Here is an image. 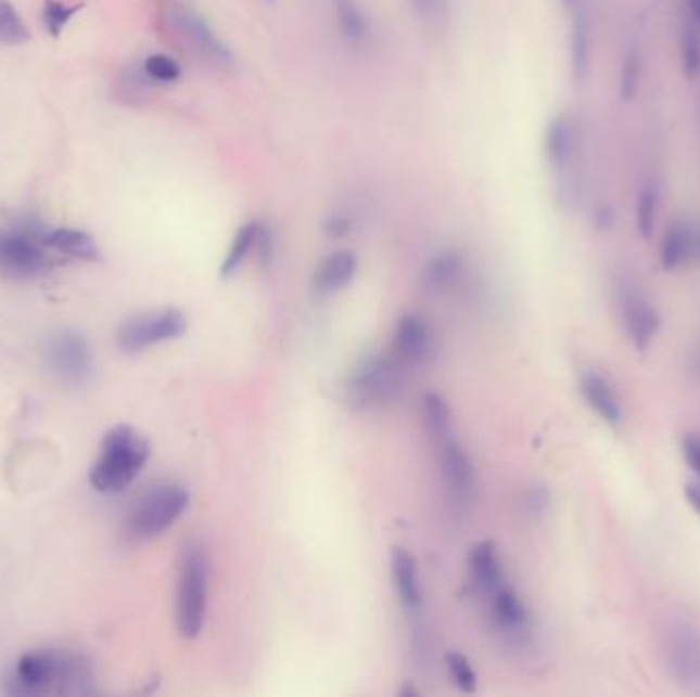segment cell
<instances>
[{"label": "cell", "instance_id": "4", "mask_svg": "<svg viewBox=\"0 0 700 697\" xmlns=\"http://www.w3.org/2000/svg\"><path fill=\"white\" fill-rule=\"evenodd\" d=\"M189 507V493L175 483L154 485L129 509L126 519L127 537L150 540L161 537Z\"/></svg>", "mask_w": 700, "mask_h": 697}, {"label": "cell", "instance_id": "40", "mask_svg": "<svg viewBox=\"0 0 700 697\" xmlns=\"http://www.w3.org/2000/svg\"><path fill=\"white\" fill-rule=\"evenodd\" d=\"M686 2L690 9V15H692V23L699 27L700 31V0H686Z\"/></svg>", "mask_w": 700, "mask_h": 697}, {"label": "cell", "instance_id": "27", "mask_svg": "<svg viewBox=\"0 0 700 697\" xmlns=\"http://www.w3.org/2000/svg\"><path fill=\"white\" fill-rule=\"evenodd\" d=\"M424 424L436 444H445L450 440L449 405L441 395H424Z\"/></svg>", "mask_w": 700, "mask_h": 697}, {"label": "cell", "instance_id": "21", "mask_svg": "<svg viewBox=\"0 0 700 697\" xmlns=\"http://www.w3.org/2000/svg\"><path fill=\"white\" fill-rule=\"evenodd\" d=\"M469 569L475 588L492 595L504 585L502 567L492 542H480L473 546L469 556Z\"/></svg>", "mask_w": 700, "mask_h": 697}, {"label": "cell", "instance_id": "2", "mask_svg": "<svg viewBox=\"0 0 700 697\" xmlns=\"http://www.w3.org/2000/svg\"><path fill=\"white\" fill-rule=\"evenodd\" d=\"M150 456V444L129 426L109 429L90 468V485L99 493H119L136 481Z\"/></svg>", "mask_w": 700, "mask_h": 697}, {"label": "cell", "instance_id": "31", "mask_svg": "<svg viewBox=\"0 0 700 697\" xmlns=\"http://www.w3.org/2000/svg\"><path fill=\"white\" fill-rule=\"evenodd\" d=\"M145 76L152 82L158 85H173L180 78V66L177 60H173L170 55L166 54H152L148 55L142 64Z\"/></svg>", "mask_w": 700, "mask_h": 697}, {"label": "cell", "instance_id": "38", "mask_svg": "<svg viewBox=\"0 0 700 697\" xmlns=\"http://www.w3.org/2000/svg\"><path fill=\"white\" fill-rule=\"evenodd\" d=\"M529 509L535 514V516H540L547 507H549V493L543 489V487H537L529 493V501H526Z\"/></svg>", "mask_w": 700, "mask_h": 697}, {"label": "cell", "instance_id": "23", "mask_svg": "<svg viewBox=\"0 0 700 697\" xmlns=\"http://www.w3.org/2000/svg\"><path fill=\"white\" fill-rule=\"evenodd\" d=\"M334 15L341 36L348 46L360 48L371 36V25L357 0H334Z\"/></svg>", "mask_w": 700, "mask_h": 697}, {"label": "cell", "instance_id": "14", "mask_svg": "<svg viewBox=\"0 0 700 697\" xmlns=\"http://www.w3.org/2000/svg\"><path fill=\"white\" fill-rule=\"evenodd\" d=\"M580 391L584 401L590 405L593 410L604 424H609L612 428H619L625 420V412H623V403L619 399V395L614 393L611 383L602 375H598L596 371H586L580 376Z\"/></svg>", "mask_w": 700, "mask_h": 697}, {"label": "cell", "instance_id": "1", "mask_svg": "<svg viewBox=\"0 0 700 697\" xmlns=\"http://www.w3.org/2000/svg\"><path fill=\"white\" fill-rule=\"evenodd\" d=\"M89 671L78 659L39 650L18 659L9 685L15 696H78L89 692Z\"/></svg>", "mask_w": 700, "mask_h": 697}, {"label": "cell", "instance_id": "39", "mask_svg": "<svg viewBox=\"0 0 700 697\" xmlns=\"http://www.w3.org/2000/svg\"><path fill=\"white\" fill-rule=\"evenodd\" d=\"M684 500L700 516V481L684 485Z\"/></svg>", "mask_w": 700, "mask_h": 697}, {"label": "cell", "instance_id": "24", "mask_svg": "<svg viewBox=\"0 0 700 697\" xmlns=\"http://www.w3.org/2000/svg\"><path fill=\"white\" fill-rule=\"evenodd\" d=\"M43 244L52 246L54 250L62 251L66 256L78 258V260L94 262L101 258L97 242L90 237L89 233L80 232V230H54L43 237Z\"/></svg>", "mask_w": 700, "mask_h": 697}, {"label": "cell", "instance_id": "20", "mask_svg": "<svg viewBox=\"0 0 700 697\" xmlns=\"http://www.w3.org/2000/svg\"><path fill=\"white\" fill-rule=\"evenodd\" d=\"M466 270V260L459 251H441L422 270V285L429 293H447L459 283Z\"/></svg>", "mask_w": 700, "mask_h": 697}, {"label": "cell", "instance_id": "34", "mask_svg": "<svg viewBox=\"0 0 700 697\" xmlns=\"http://www.w3.org/2000/svg\"><path fill=\"white\" fill-rule=\"evenodd\" d=\"M413 15L424 23H441L449 15V0H410Z\"/></svg>", "mask_w": 700, "mask_h": 697}, {"label": "cell", "instance_id": "19", "mask_svg": "<svg viewBox=\"0 0 700 697\" xmlns=\"http://www.w3.org/2000/svg\"><path fill=\"white\" fill-rule=\"evenodd\" d=\"M492 618L506 634H524L531 624L521 595L506 585L492 593Z\"/></svg>", "mask_w": 700, "mask_h": 697}, {"label": "cell", "instance_id": "11", "mask_svg": "<svg viewBox=\"0 0 700 697\" xmlns=\"http://www.w3.org/2000/svg\"><path fill=\"white\" fill-rule=\"evenodd\" d=\"M48 267L46 251L36 235L27 232H0V276L11 281H31Z\"/></svg>", "mask_w": 700, "mask_h": 697}, {"label": "cell", "instance_id": "32", "mask_svg": "<svg viewBox=\"0 0 700 697\" xmlns=\"http://www.w3.org/2000/svg\"><path fill=\"white\" fill-rule=\"evenodd\" d=\"M82 4H66L62 0H46L43 4V23L46 29L52 34V37H58L64 27L71 23V18L80 11Z\"/></svg>", "mask_w": 700, "mask_h": 697}, {"label": "cell", "instance_id": "7", "mask_svg": "<svg viewBox=\"0 0 700 697\" xmlns=\"http://www.w3.org/2000/svg\"><path fill=\"white\" fill-rule=\"evenodd\" d=\"M404 366L394 357L362 358L344 380V393L353 405L367 408L394 399Z\"/></svg>", "mask_w": 700, "mask_h": 697}, {"label": "cell", "instance_id": "8", "mask_svg": "<svg viewBox=\"0 0 700 697\" xmlns=\"http://www.w3.org/2000/svg\"><path fill=\"white\" fill-rule=\"evenodd\" d=\"M187 315L175 307L148 311L129 318L119 327L117 344L127 354H136L162 341L177 340L187 332Z\"/></svg>", "mask_w": 700, "mask_h": 697}, {"label": "cell", "instance_id": "10", "mask_svg": "<svg viewBox=\"0 0 700 697\" xmlns=\"http://www.w3.org/2000/svg\"><path fill=\"white\" fill-rule=\"evenodd\" d=\"M619 311L633 348L647 352L662 327V315L656 305L637 286L623 283L619 286Z\"/></svg>", "mask_w": 700, "mask_h": 697}, {"label": "cell", "instance_id": "26", "mask_svg": "<svg viewBox=\"0 0 700 697\" xmlns=\"http://www.w3.org/2000/svg\"><path fill=\"white\" fill-rule=\"evenodd\" d=\"M658 211H660V191L653 182H647L639 191L635 203V228L641 235V240H649L653 235Z\"/></svg>", "mask_w": 700, "mask_h": 697}, {"label": "cell", "instance_id": "29", "mask_svg": "<svg viewBox=\"0 0 700 697\" xmlns=\"http://www.w3.org/2000/svg\"><path fill=\"white\" fill-rule=\"evenodd\" d=\"M695 23H686L680 29V66L686 78H697L700 74V37Z\"/></svg>", "mask_w": 700, "mask_h": 697}, {"label": "cell", "instance_id": "25", "mask_svg": "<svg viewBox=\"0 0 700 697\" xmlns=\"http://www.w3.org/2000/svg\"><path fill=\"white\" fill-rule=\"evenodd\" d=\"M258 232H260V223L258 221H249V223H244L236 232L232 244L228 248V254H226V258H224V262L219 267V274L224 279H230L244 264V260L249 258V254L256 248Z\"/></svg>", "mask_w": 700, "mask_h": 697}, {"label": "cell", "instance_id": "35", "mask_svg": "<svg viewBox=\"0 0 700 697\" xmlns=\"http://www.w3.org/2000/svg\"><path fill=\"white\" fill-rule=\"evenodd\" d=\"M322 230L323 235H328L332 240L346 237L348 233L353 232V217H348V214L328 215L322 223Z\"/></svg>", "mask_w": 700, "mask_h": 697}, {"label": "cell", "instance_id": "3", "mask_svg": "<svg viewBox=\"0 0 700 697\" xmlns=\"http://www.w3.org/2000/svg\"><path fill=\"white\" fill-rule=\"evenodd\" d=\"M207 555L198 542L184 546L177 585V628L180 636L198 638L207 614Z\"/></svg>", "mask_w": 700, "mask_h": 697}, {"label": "cell", "instance_id": "43", "mask_svg": "<svg viewBox=\"0 0 700 697\" xmlns=\"http://www.w3.org/2000/svg\"><path fill=\"white\" fill-rule=\"evenodd\" d=\"M260 2H265V4H272L275 0H260Z\"/></svg>", "mask_w": 700, "mask_h": 697}, {"label": "cell", "instance_id": "17", "mask_svg": "<svg viewBox=\"0 0 700 697\" xmlns=\"http://www.w3.org/2000/svg\"><path fill=\"white\" fill-rule=\"evenodd\" d=\"M570 29V68L575 82H584L593 66V29L586 9L575 4Z\"/></svg>", "mask_w": 700, "mask_h": 697}, {"label": "cell", "instance_id": "9", "mask_svg": "<svg viewBox=\"0 0 700 697\" xmlns=\"http://www.w3.org/2000/svg\"><path fill=\"white\" fill-rule=\"evenodd\" d=\"M664 659L670 677L684 689L700 687V630L690 622H672L664 638Z\"/></svg>", "mask_w": 700, "mask_h": 697}, {"label": "cell", "instance_id": "12", "mask_svg": "<svg viewBox=\"0 0 700 697\" xmlns=\"http://www.w3.org/2000/svg\"><path fill=\"white\" fill-rule=\"evenodd\" d=\"M441 466H443V483L447 489L453 507L457 512H466L475 501V473L473 465L467 456L461 444H457L453 438L445 444H441Z\"/></svg>", "mask_w": 700, "mask_h": 697}, {"label": "cell", "instance_id": "13", "mask_svg": "<svg viewBox=\"0 0 700 697\" xmlns=\"http://www.w3.org/2000/svg\"><path fill=\"white\" fill-rule=\"evenodd\" d=\"M431 325L422 315H418V313L404 315L395 325L392 357L404 369H413V366L424 364L431 354Z\"/></svg>", "mask_w": 700, "mask_h": 697}, {"label": "cell", "instance_id": "6", "mask_svg": "<svg viewBox=\"0 0 700 697\" xmlns=\"http://www.w3.org/2000/svg\"><path fill=\"white\" fill-rule=\"evenodd\" d=\"M164 21L168 23L170 31L177 36L182 46L191 50L205 64L214 66L217 70H228L233 66L232 50L217 36L214 27L199 15L198 11L173 2L164 11Z\"/></svg>", "mask_w": 700, "mask_h": 697}, {"label": "cell", "instance_id": "37", "mask_svg": "<svg viewBox=\"0 0 700 697\" xmlns=\"http://www.w3.org/2000/svg\"><path fill=\"white\" fill-rule=\"evenodd\" d=\"M594 228L598 232H609L614 225V211L609 203H598L593 214Z\"/></svg>", "mask_w": 700, "mask_h": 697}, {"label": "cell", "instance_id": "41", "mask_svg": "<svg viewBox=\"0 0 700 697\" xmlns=\"http://www.w3.org/2000/svg\"><path fill=\"white\" fill-rule=\"evenodd\" d=\"M692 260L700 262V225L695 230V248H692Z\"/></svg>", "mask_w": 700, "mask_h": 697}, {"label": "cell", "instance_id": "22", "mask_svg": "<svg viewBox=\"0 0 700 697\" xmlns=\"http://www.w3.org/2000/svg\"><path fill=\"white\" fill-rule=\"evenodd\" d=\"M392 575H394L395 591L402 604L408 609L420 606L422 593L418 581V567L413 556L404 548H394L392 553Z\"/></svg>", "mask_w": 700, "mask_h": 697}, {"label": "cell", "instance_id": "5", "mask_svg": "<svg viewBox=\"0 0 700 697\" xmlns=\"http://www.w3.org/2000/svg\"><path fill=\"white\" fill-rule=\"evenodd\" d=\"M43 366L64 387H85L94 373L89 341L74 330H58L41 346Z\"/></svg>", "mask_w": 700, "mask_h": 697}, {"label": "cell", "instance_id": "16", "mask_svg": "<svg viewBox=\"0 0 700 697\" xmlns=\"http://www.w3.org/2000/svg\"><path fill=\"white\" fill-rule=\"evenodd\" d=\"M359 269L355 251L339 250L326 256L314 274V288L318 295H334L351 285Z\"/></svg>", "mask_w": 700, "mask_h": 697}, {"label": "cell", "instance_id": "15", "mask_svg": "<svg viewBox=\"0 0 700 697\" xmlns=\"http://www.w3.org/2000/svg\"><path fill=\"white\" fill-rule=\"evenodd\" d=\"M577 145V127L574 117L568 113L556 115L545 129V158L551 168L561 170L574 158Z\"/></svg>", "mask_w": 700, "mask_h": 697}, {"label": "cell", "instance_id": "36", "mask_svg": "<svg viewBox=\"0 0 700 697\" xmlns=\"http://www.w3.org/2000/svg\"><path fill=\"white\" fill-rule=\"evenodd\" d=\"M684 459L700 479V434H686L680 442Z\"/></svg>", "mask_w": 700, "mask_h": 697}, {"label": "cell", "instance_id": "42", "mask_svg": "<svg viewBox=\"0 0 700 697\" xmlns=\"http://www.w3.org/2000/svg\"><path fill=\"white\" fill-rule=\"evenodd\" d=\"M565 7H570V9H574L575 4H580L582 0H561Z\"/></svg>", "mask_w": 700, "mask_h": 697}, {"label": "cell", "instance_id": "18", "mask_svg": "<svg viewBox=\"0 0 700 697\" xmlns=\"http://www.w3.org/2000/svg\"><path fill=\"white\" fill-rule=\"evenodd\" d=\"M695 248V228L686 219H676L665 228L662 244H660V264L665 272H676L683 269L688 260H692Z\"/></svg>", "mask_w": 700, "mask_h": 697}, {"label": "cell", "instance_id": "30", "mask_svg": "<svg viewBox=\"0 0 700 697\" xmlns=\"http://www.w3.org/2000/svg\"><path fill=\"white\" fill-rule=\"evenodd\" d=\"M641 76H644V57L639 52H631L625 57L621 72H619V99L631 103L639 94L641 87Z\"/></svg>", "mask_w": 700, "mask_h": 697}, {"label": "cell", "instance_id": "33", "mask_svg": "<svg viewBox=\"0 0 700 697\" xmlns=\"http://www.w3.org/2000/svg\"><path fill=\"white\" fill-rule=\"evenodd\" d=\"M447 664H449L450 675L453 681L457 683V687L466 694H473L478 689V677L475 671L471 669V664L467 661L463 655L459 653H449L447 655Z\"/></svg>", "mask_w": 700, "mask_h": 697}, {"label": "cell", "instance_id": "28", "mask_svg": "<svg viewBox=\"0 0 700 697\" xmlns=\"http://www.w3.org/2000/svg\"><path fill=\"white\" fill-rule=\"evenodd\" d=\"M31 39V34L25 21L18 15L11 0H0V43L2 46H25Z\"/></svg>", "mask_w": 700, "mask_h": 697}]
</instances>
